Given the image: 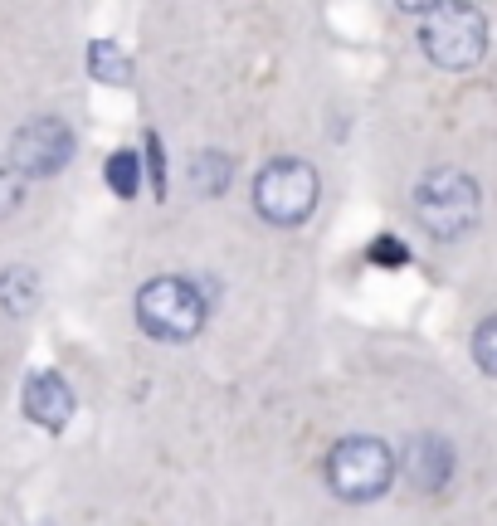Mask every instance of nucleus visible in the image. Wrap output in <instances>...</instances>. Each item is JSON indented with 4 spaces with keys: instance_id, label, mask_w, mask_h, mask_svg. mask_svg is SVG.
<instances>
[{
    "instance_id": "obj_1",
    "label": "nucleus",
    "mask_w": 497,
    "mask_h": 526,
    "mask_svg": "<svg viewBox=\"0 0 497 526\" xmlns=\"http://www.w3.org/2000/svg\"><path fill=\"white\" fill-rule=\"evenodd\" d=\"M420 44L439 69L463 74V69H473V64L483 59V49H488V20H483L473 5H459V0L424 5Z\"/></svg>"
},
{
    "instance_id": "obj_2",
    "label": "nucleus",
    "mask_w": 497,
    "mask_h": 526,
    "mask_svg": "<svg viewBox=\"0 0 497 526\" xmlns=\"http://www.w3.org/2000/svg\"><path fill=\"white\" fill-rule=\"evenodd\" d=\"M478 205H483L478 181L459 166H434L415 186V215L434 239H463L478 225Z\"/></svg>"
},
{
    "instance_id": "obj_3",
    "label": "nucleus",
    "mask_w": 497,
    "mask_h": 526,
    "mask_svg": "<svg viewBox=\"0 0 497 526\" xmlns=\"http://www.w3.org/2000/svg\"><path fill=\"white\" fill-rule=\"evenodd\" d=\"M137 322L156 341H191L205 327V298H200L195 283L166 273V278L142 283V293H137Z\"/></svg>"
},
{
    "instance_id": "obj_4",
    "label": "nucleus",
    "mask_w": 497,
    "mask_h": 526,
    "mask_svg": "<svg viewBox=\"0 0 497 526\" xmlns=\"http://www.w3.org/2000/svg\"><path fill=\"white\" fill-rule=\"evenodd\" d=\"M390 478H395V453L371 434L342 439L327 453V483L342 502H376L390 488Z\"/></svg>"
},
{
    "instance_id": "obj_5",
    "label": "nucleus",
    "mask_w": 497,
    "mask_h": 526,
    "mask_svg": "<svg viewBox=\"0 0 497 526\" xmlns=\"http://www.w3.org/2000/svg\"><path fill=\"white\" fill-rule=\"evenodd\" d=\"M317 171L298 161V156H283V161H268L254 181V210L264 215L268 225H303L307 215L317 210Z\"/></svg>"
},
{
    "instance_id": "obj_6",
    "label": "nucleus",
    "mask_w": 497,
    "mask_h": 526,
    "mask_svg": "<svg viewBox=\"0 0 497 526\" xmlns=\"http://www.w3.org/2000/svg\"><path fill=\"white\" fill-rule=\"evenodd\" d=\"M74 161V127L64 117H30L15 142H10V166L25 176V181H44V176H59L64 166Z\"/></svg>"
},
{
    "instance_id": "obj_7",
    "label": "nucleus",
    "mask_w": 497,
    "mask_h": 526,
    "mask_svg": "<svg viewBox=\"0 0 497 526\" xmlns=\"http://www.w3.org/2000/svg\"><path fill=\"white\" fill-rule=\"evenodd\" d=\"M454 468H459V458H454L449 439H439V434L410 439V449H405V478L420 492H444V483L454 478Z\"/></svg>"
},
{
    "instance_id": "obj_8",
    "label": "nucleus",
    "mask_w": 497,
    "mask_h": 526,
    "mask_svg": "<svg viewBox=\"0 0 497 526\" xmlns=\"http://www.w3.org/2000/svg\"><path fill=\"white\" fill-rule=\"evenodd\" d=\"M25 414L44 424V429H64L74 419V390L69 380L54 376V371H35L25 380Z\"/></svg>"
},
{
    "instance_id": "obj_9",
    "label": "nucleus",
    "mask_w": 497,
    "mask_h": 526,
    "mask_svg": "<svg viewBox=\"0 0 497 526\" xmlns=\"http://www.w3.org/2000/svg\"><path fill=\"white\" fill-rule=\"evenodd\" d=\"M88 74L98 78V83H132V59L122 54V44L113 39H93L88 44Z\"/></svg>"
},
{
    "instance_id": "obj_10",
    "label": "nucleus",
    "mask_w": 497,
    "mask_h": 526,
    "mask_svg": "<svg viewBox=\"0 0 497 526\" xmlns=\"http://www.w3.org/2000/svg\"><path fill=\"white\" fill-rule=\"evenodd\" d=\"M230 176H234V161L225 151L205 147L191 156V181L200 195H220V190H230Z\"/></svg>"
},
{
    "instance_id": "obj_11",
    "label": "nucleus",
    "mask_w": 497,
    "mask_h": 526,
    "mask_svg": "<svg viewBox=\"0 0 497 526\" xmlns=\"http://www.w3.org/2000/svg\"><path fill=\"white\" fill-rule=\"evenodd\" d=\"M35 302H39L35 268H5V273H0V307H5V312L25 317V312H35Z\"/></svg>"
},
{
    "instance_id": "obj_12",
    "label": "nucleus",
    "mask_w": 497,
    "mask_h": 526,
    "mask_svg": "<svg viewBox=\"0 0 497 526\" xmlns=\"http://www.w3.org/2000/svg\"><path fill=\"white\" fill-rule=\"evenodd\" d=\"M108 186H113V195H122V200L137 195V186H142V161H137L132 151H113V156H108Z\"/></svg>"
},
{
    "instance_id": "obj_13",
    "label": "nucleus",
    "mask_w": 497,
    "mask_h": 526,
    "mask_svg": "<svg viewBox=\"0 0 497 526\" xmlns=\"http://www.w3.org/2000/svg\"><path fill=\"white\" fill-rule=\"evenodd\" d=\"M473 361L483 366V376L497 380V317L478 322V332H473Z\"/></svg>"
},
{
    "instance_id": "obj_14",
    "label": "nucleus",
    "mask_w": 497,
    "mask_h": 526,
    "mask_svg": "<svg viewBox=\"0 0 497 526\" xmlns=\"http://www.w3.org/2000/svg\"><path fill=\"white\" fill-rule=\"evenodd\" d=\"M20 200H25V176L0 156V220H10L20 210Z\"/></svg>"
},
{
    "instance_id": "obj_15",
    "label": "nucleus",
    "mask_w": 497,
    "mask_h": 526,
    "mask_svg": "<svg viewBox=\"0 0 497 526\" xmlns=\"http://www.w3.org/2000/svg\"><path fill=\"white\" fill-rule=\"evenodd\" d=\"M405 259H410V249L400 239H376L371 244V263H381V268H400Z\"/></svg>"
},
{
    "instance_id": "obj_16",
    "label": "nucleus",
    "mask_w": 497,
    "mask_h": 526,
    "mask_svg": "<svg viewBox=\"0 0 497 526\" xmlns=\"http://www.w3.org/2000/svg\"><path fill=\"white\" fill-rule=\"evenodd\" d=\"M147 166H152L156 195H166V156H161V137L156 132H147Z\"/></svg>"
}]
</instances>
